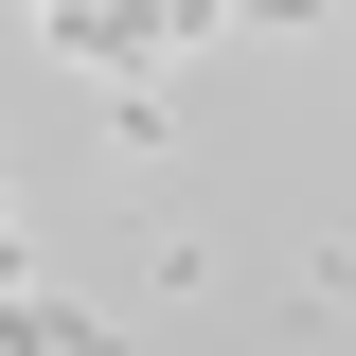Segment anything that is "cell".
<instances>
[{
    "label": "cell",
    "mask_w": 356,
    "mask_h": 356,
    "mask_svg": "<svg viewBox=\"0 0 356 356\" xmlns=\"http://www.w3.org/2000/svg\"><path fill=\"white\" fill-rule=\"evenodd\" d=\"M0 267H18V214H0Z\"/></svg>",
    "instance_id": "6da1fadb"
}]
</instances>
